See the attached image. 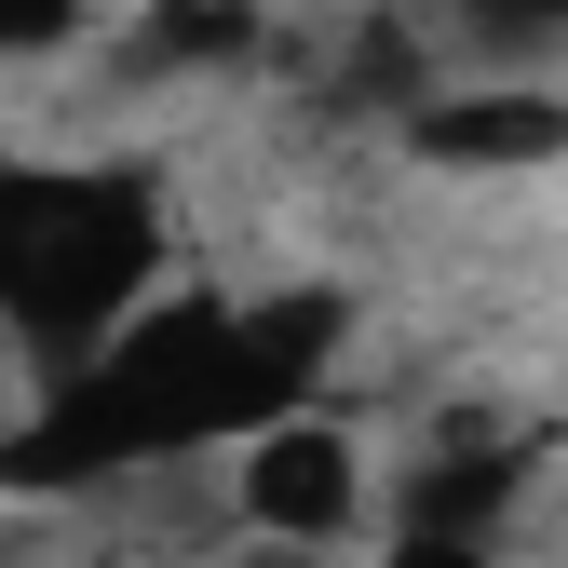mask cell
<instances>
[{
  "label": "cell",
  "mask_w": 568,
  "mask_h": 568,
  "mask_svg": "<svg viewBox=\"0 0 568 568\" xmlns=\"http://www.w3.org/2000/svg\"><path fill=\"white\" fill-rule=\"evenodd\" d=\"M163 271V217L150 190L109 163H14L0 176V325L41 352H109L135 312H150Z\"/></svg>",
  "instance_id": "cell-2"
},
{
  "label": "cell",
  "mask_w": 568,
  "mask_h": 568,
  "mask_svg": "<svg viewBox=\"0 0 568 568\" xmlns=\"http://www.w3.org/2000/svg\"><path fill=\"white\" fill-rule=\"evenodd\" d=\"M555 150H568V95L541 82H474V95L419 109V163H447V176H528Z\"/></svg>",
  "instance_id": "cell-4"
},
{
  "label": "cell",
  "mask_w": 568,
  "mask_h": 568,
  "mask_svg": "<svg viewBox=\"0 0 568 568\" xmlns=\"http://www.w3.org/2000/svg\"><path fill=\"white\" fill-rule=\"evenodd\" d=\"M487 28H568V0H474Z\"/></svg>",
  "instance_id": "cell-7"
},
{
  "label": "cell",
  "mask_w": 568,
  "mask_h": 568,
  "mask_svg": "<svg viewBox=\"0 0 568 568\" xmlns=\"http://www.w3.org/2000/svg\"><path fill=\"white\" fill-rule=\"evenodd\" d=\"M352 501H366V447H352L338 419H298V406H284V419L244 434V515L271 541H338Z\"/></svg>",
  "instance_id": "cell-3"
},
{
  "label": "cell",
  "mask_w": 568,
  "mask_h": 568,
  "mask_svg": "<svg viewBox=\"0 0 568 568\" xmlns=\"http://www.w3.org/2000/svg\"><path fill=\"white\" fill-rule=\"evenodd\" d=\"M338 338L325 298L298 312H231V298H190V312H135L109 352H82L41 419H28V447L14 474L54 487V474H122V460H163V447H203V434H257V419H284L312 393V352Z\"/></svg>",
  "instance_id": "cell-1"
},
{
  "label": "cell",
  "mask_w": 568,
  "mask_h": 568,
  "mask_svg": "<svg viewBox=\"0 0 568 568\" xmlns=\"http://www.w3.org/2000/svg\"><path fill=\"white\" fill-rule=\"evenodd\" d=\"M82 0H0V54H28V41H54Z\"/></svg>",
  "instance_id": "cell-5"
},
{
  "label": "cell",
  "mask_w": 568,
  "mask_h": 568,
  "mask_svg": "<svg viewBox=\"0 0 568 568\" xmlns=\"http://www.w3.org/2000/svg\"><path fill=\"white\" fill-rule=\"evenodd\" d=\"M393 568H515V555H501V541H406Z\"/></svg>",
  "instance_id": "cell-6"
}]
</instances>
